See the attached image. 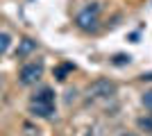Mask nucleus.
<instances>
[{
	"label": "nucleus",
	"instance_id": "6",
	"mask_svg": "<svg viewBox=\"0 0 152 136\" xmlns=\"http://www.w3.org/2000/svg\"><path fill=\"white\" fill-rule=\"evenodd\" d=\"M9 45H12V36H9L7 32H0V57L9 50Z\"/></svg>",
	"mask_w": 152,
	"mask_h": 136
},
{
	"label": "nucleus",
	"instance_id": "9",
	"mask_svg": "<svg viewBox=\"0 0 152 136\" xmlns=\"http://www.w3.org/2000/svg\"><path fill=\"white\" fill-rule=\"evenodd\" d=\"M143 104H145V109L152 111V91H148L145 95H143Z\"/></svg>",
	"mask_w": 152,
	"mask_h": 136
},
{
	"label": "nucleus",
	"instance_id": "8",
	"mask_svg": "<svg viewBox=\"0 0 152 136\" xmlns=\"http://www.w3.org/2000/svg\"><path fill=\"white\" fill-rule=\"evenodd\" d=\"M139 127H141V129L152 132V118H141V120H139Z\"/></svg>",
	"mask_w": 152,
	"mask_h": 136
},
{
	"label": "nucleus",
	"instance_id": "3",
	"mask_svg": "<svg viewBox=\"0 0 152 136\" xmlns=\"http://www.w3.org/2000/svg\"><path fill=\"white\" fill-rule=\"evenodd\" d=\"M41 75H43V64L41 61H30V64H25L20 68L18 79H20V84L30 86V84H37L41 79Z\"/></svg>",
	"mask_w": 152,
	"mask_h": 136
},
{
	"label": "nucleus",
	"instance_id": "1",
	"mask_svg": "<svg viewBox=\"0 0 152 136\" xmlns=\"http://www.w3.org/2000/svg\"><path fill=\"white\" fill-rule=\"evenodd\" d=\"M30 111H32V116L50 118L55 113V91L50 86H43L41 91H37L30 97Z\"/></svg>",
	"mask_w": 152,
	"mask_h": 136
},
{
	"label": "nucleus",
	"instance_id": "4",
	"mask_svg": "<svg viewBox=\"0 0 152 136\" xmlns=\"http://www.w3.org/2000/svg\"><path fill=\"white\" fill-rule=\"evenodd\" d=\"M116 91V86L109 82V79H98L93 86L89 89V95L91 97H107V95H111Z\"/></svg>",
	"mask_w": 152,
	"mask_h": 136
},
{
	"label": "nucleus",
	"instance_id": "7",
	"mask_svg": "<svg viewBox=\"0 0 152 136\" xmlns=\"http://www.w3.org/2000/svg\"><path fill=\"white\" fill-rule=\"evenodd\" d=\"M68 71H73V64H66V66H61L57 71V79H66V73Z\"/></svg>",
	"mask_w": 152,
	"mask_h": 136
},
{
	"label": "nucleus",
	"instance_id": "2",
	"mask_svg": "<svg viewBox=\"0 0 152 136\" xmlns=\"http://www.w3.org/2000/svg\"><path fill=\"white\" fill-rule=\"evenodd\" d=\"M98 16H100V5L98 2H93V5H89L86 9H82V12L77 14V27L80 30H84V32H91V30H95V25H98Z\"/></svg>",
	"mask_w": 152,
	"mask_h": 136
},
{
	"label": "nucleus",
	"instance_id": "5",
	"mask_svg": "<svg viewBox=\"0 0 152 136\" xmlns=\"http://www.w3.org/2000/svg\"><path fill=\"white\" fill-rule=\"evenodd\" d=\"M34 48H37V43H34L32 39H23L20 45H18V50H16V57H25L27 52H32Z\"/></svg>",
	"mask_w": 152,
	"mask_h": 136
}]
</instances>
